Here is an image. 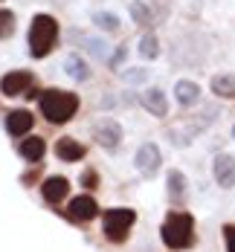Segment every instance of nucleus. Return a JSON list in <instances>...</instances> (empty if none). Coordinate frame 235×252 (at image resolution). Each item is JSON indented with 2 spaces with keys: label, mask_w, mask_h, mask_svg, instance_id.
<instances>
[{
  "label": "nucleus",
  "mask_w": 235,
  "mask_h": 252,
  "mask_svg": "<svg viewBox=\"0 0 235 252\" xmlns=\"http://www.w3.org/2000/svg\"><path fill=\"white\" fill-rule=\"evenodd\" d=\"M41 113H44V119L52 122V125H64V122H70L73 116H76L78 110V96L76 93H64V90H44L41 93Z\"/></svg>",
  "instance_id": "f257e3e1"
},
{
  "label": "nucleus",
  "mask_w": 235,
  "mask_h": 252,
  "mask_svg": "<svg viewBox=\"0 0 235 252\" xmlns=\"http://www.w3.org/2000/svg\"><path fill=\"white\" fill-rule=\"evenodd\" d=\"M160 235H163L166 247H171V250H189L192 241H195V220H192V215H186V212H168Z\"/></svg>",
  "instance_id": "f03ea898"
},
{
  "label": "nucleus",
  "mask_w": 235,
  "mask_h": 252,
  "mask_svg": "<svg viewBox=\"0 0 235 252\" xmlns=\"http://www.w3.org/2000/svg\"><path fill=\"white\" fill-rule=\"evenodd\" d=\"M58 41V24L52 15H35L32 24H29V52L35 58H44L50 55L52 47Z\"/></svg>",
  "instance_id": "7ed1b4c3"
},
{
  "label": "nucleus",
  "mask_w": 235,
  "mask_h": 252,
  "mask_svg": "<svg viewBox=\"0 0 235 252\" xmlns=\"http://www.w3.org/2000/svg\"><path fill=\"white\" fill-rule=\"evenodd\" d=\"M102 220H104L102 223L104 235H107L113 244H122V241L128 238L134 220H136V212H134V209H107Z\"/></svg>",
  "instance_id": "20e7f679"
},
{
  "label": "nucleus",
  "mask_w": 235,
  "mask_h": 252,
  "mask_svg": "<svg viewBox=\"0 0 235 252\" xmlns=\"http://www.w3.org/2000/svg\"><path fill=\"white\" fill-rule=\"evenodd\" d=\"M32 84H35V78H32V73H29V70H15V73H6V76L0 78V93L12 99V96H21V93H26Z\"/></svg>",
  "instance_id": "39448f33"
},
{
  "label": "nucleus",
  "mask_w": 235,
  "mask_h": 252,
  "mask_svg": "<svg viewBox=\"0 0 235 252\" xmlns=\"http://www.w3.org/2000/svg\"><path fill=\"white\" fill-rule=\"evenodd\" d=\"M93 139H96L102 148L113 151V148L122 142V127H119V122H113V119H102V122L93 125Z\"/></svg>",
  "instance_id": "423d86ee"
},
{
  "label": "nucleus",
  "mask_w": 235,
  "mask_h": 252,
  "mask_svg": "<svg viewBox=\"0 0 235 252\" xmlns=\"http://www.w3.org/2000/svg\"><path fill=\"white\" fill-rule=\"evenodd\" d=\"M134 162H136L139 174H145V177L157 174V168H160V162H163L160 148H157L154 142H145V145H139V151H136V157H134Z\"/></svg>",
  "instance_id": "0eeeda50"
},
{
  "label": "nucleus",
  "mask_w": 235,
  "mask_h": 252,
  "mask_svg": "<svg viewBox=\"0 0 235 252\" xmlns=\"http://www.w3.org/2000/svg\"><path fill=\"white\" fill-rule=\"evenodd\" d=\"M212 168H215V180H218L221 189H233L235 186V159H233V154H218Z\"/></svg>",
  "instance_id": "6e6552de"
},
{
  "label": "nucleus",
  "mask_w": 235,
  "mask_h": 252,
  "mask_svg": "<svg viewBox=\"0 0 235 252\" xmlns=\"http://www.w3.org/2000/svg\"><path fill=\"white\" fill-rule=\"evenodd\" d=\"M67 212H70L73 220H93L99 215V206H96V200L90 194H78V197L70 200V209Z\"/></svg>",
  "instance_id": "1a4fd4ad"
},
{
  "label": "nucleus",
  "mask_w": 235,
  "mask_h": 252,
  "mask_svg": "<svg viewBox=\"0 0 235 252\" xmlns=\"http://www.w3.org/2000/svg\"><path fill=\"white\" fill-rule=\"evenodd\" d=\"M41 194H44V200H50V203L64 200V197L70 194V183H67V177H47L44 186H41Z\"/></svg>",
  "instance_id": "9d476101"
},
{
  "label": "nucleus",
  "mask_w": 235,
  "mask_h": 252,
  "mask_svg": "<svg viewBox=\"0 0 235 252\" xmlns=\"http://www.w3.org/2000/svg\"><path fill=\"white\" fill-rule=\"evenodd\" d=\"M6 130H9V136H24L26 130H32V113L29 110H12L6 116Z\"/></svg>",
  "instance_id": "9b49d317"
},
{
  "label": "nucleus",
  "mask_w": 235,
  "mask_h": 252,
  "mask_svg": "<svg viewBox=\"0 0 235 252\" xmlns=\"http://www.w3.org/2000/svg\"><path fill=\"white\" fill-rule=\"evenodd\" d=\"M142 104H145V110L151 113V116H166L168 113V101L163 96V90H157V87H148L145 93H142Z\"/></svg>",
  "instance_id": "f8f14e48"
},
{
  "label": "nucleus",
  "mask_w": 235,
  "mask_h": 252,
  "mask_svg": "<svg viewBox=\"0 0 235 252\" xmlns=\"http://www.w3.org/2000/svg\"><path fill=\"white\" fill-rule=\"evenodd\" d=\"M55 154H58V159H64V162H78L87 151H84V145L76 142V139H58V142H55Z\"/></svg>",
  "instance_id": "ddd939ff"
},
{
  "label": "nucleus",
  "mask_w": 235,
  "mask_h": 252,
  "mask_svg": "<svg viewBox=\"0 0 235 252\" xmlns=\"http://www.w3.org/2000/svg\"><path fill=\"white\" fill-rule=\"evenodd\" d=\"M174 99L180 101L183 107H192V104H198V99H201V87L195 84V81H177L174 84Z\"/></svg>",
  "instance_id": "4468645a"
},
{
  "label": "nucleus",
  "mask_w": 235,
  "mask_h": 252,
  "mask_svg": "<svg viewBox=\"0 0 235 252\" xmlns=\"http://www.w3.org/2000/svg\"><path fill=\"white\" fill-rule=\"evenodd\" d=\"M18 154H21L24 159H29V162H38V159L47 154V142H44L41 136H29V139H24V142H21Z\"/></svg>",
  "instance_id": "2eb2a0df"
},
{
  "label": "nucleus",
  "mask_w": 235,
  "mask_h": 252,
  "mask_svg": "<svg viewBox=\"0 0 235 252\" xmlns=\"http://www.w3.org/2000/svg\"><path fill=\"white\" fill-rule=\"evenodd\" d=\"M212 93L221 99H235V76H230V73L215 76L212 78Z\"/></svg>",
  "instance_id": "dca6fc26"
},
{
  "label": "nucleus",
  "mask_w": 235,
  "mask_h": 252,
  "mask_svg": "<svg viewBox=\"0 0 235 252\" xmlns=\"http://www.w3.org/2000/svg\"><path fill=\"white\" fill-rule=\"evenodd\" d=\"M166 189H168V197H171L174 203L186 200V177H183V171H168Z\"/></svg>",
  "instance_id": "f3484780"
},
{
  "label": "nucleus",
  "mask_w": 235,
  "mask_h": 252,
  "mask_svg": "<svg viewBox=\"0 0 235 252\" xmlns=\"http://www.w3.org/2000/svg\"><path fill=\"white\" fill-rule=\"evenodd\" d=\"M64 70H67V76L73 78V81H87V78H90V67H87L78 55H70V58L64 61Z\"/></svg>",
  "instance_id": "a211bd4d"
},
{
  "label": "nucleus",
  "mask_w": 235,
  "mask_h": 252,
  "mask_svg": "<svg viewBox=\"0 0 235 252\" xmlns=\"http://www.w3.org/2000/svg\"><path fill=\"white\" fill-rule=\"evenodd\" d=\"M139 55H142L145 61H154L157 55H160V41H157V35H142V41H139Z\"/></svg>",
  "instance_id": "6ab92c4d"
},
{
  "label": "nucleus",
  "mask_w": 235,
  "mask_h": 252,
  "mask_svg": "<svg viewBox=\"0 0 235 252\" xmlns=\"http://www.w3.org/2000/svg\"><path fill=\"white\" fill-rule=\"evenodd\" d=\"M128 12L134 15V21H136L139 26H148V24H151V18H154V15H151V9H148L145 3H139V0H134V3H131Z\"/></svg>",
  "instance_id": "aec40b11"
},
{
  "label": "nucleus",
  "mask_w": 235,
  "mask_h": 252,
  "mask_svg": "<svg viewBox=\"0 0 235 252\" xmlns=\"http://www.w3.org/2000/svg\"><path fill=\"white\" fill-rule=\"evenodd\" d=\"M93 24L99 26V29H104V32H116L119 29V18L113 12H96L93 15Z\"/></svg>",
  "instance_id": "412c9836"
},
{
  "label": "nucleus",
  "mask_w": 235,
  "mask_h": 252,
  "mask_svg": "<svg viewBox=\"0 0 235 252\" xmlns=\"http://www.w3.org/2000/svg\"><path fill=\"white\" fill-rule=\"evenodd\" d=\"M15 32V15L9 9H0V41Z\"/></svg>",
  "instance_id": "4be33fe9"
},
{
  "label": "nucleus",
  "mask_w": 235,
  "mask_h": 252,
  "mask_svg": "<svg viewBox=\"0 0 235 252\" xmlns=\"http://www.w3.org/2000/svg\"><path fill=\"white\" fill-rule=\"evenodd\" d=\"M125 58H128V47H125V44H122V47H119V50L113 52V55H110V61H107V67H110V70H119V67H122V61H125Z\"/></svg>",
  "instance_id": "5701e85b"
},
{
  "label": "nucleus",
  "mask_w": 235,
  "mask_h": 252,
  "mask_svg": "<svg viewBox=\"0 0 235 252\" xmlns=\"http://www.w3.org/2000/svg\"><path fill=\"white\" fill-rule=\"evenodd\" d=\"M84 44L90 47V52H93L96 58H104V52H107V47L102 44V38H84Z\"/></svg>",
  "instance_id": "b1692460"
},
{
  "label": "nucleus",
  "mask_w": 235,
  "mask_h": 252,
  "mask_svg": "<svg viewBox=\"0 0 235 252\" xmlns=\"http://www.w3.org/2000/svg\"><path fill=\"white\" fill-rule=\"evenodd\" d=\"M125 81L128 84H142V81H148V73L145 70H128L125 73Z\"/></svg>",
  "instance_id": "393cba45"
},
{
  "label": "nucleus",
  "mask_w": 235,
  "mask_h": 252,
  "mask_svg": "<svg viewBox=\"0 0 235 252\" xmlns=\"http://www.w3.org/2000/svg\"><path fill=\"white\" fill-rule=\"evenodd\" d=\"M224 238H227V250L235 252V226H227V229H224Z\"/></svg>",
  "instance_id": "a878e982"
},
{
  "label": "nucleus",
  "mask_w": 235,
  "mask_h": 252,
  "mask_svg": "<svg viewBox=\"0 0 235 252\" xmlns=\"http://www.w3.org/2000/svg\"><path fill=\"white\" fill-rule=\"evenodd\" d=\"M81 180H84V186H87V189H96V186H99L96 171H84V177H81Z\"/></svg>",
  "instance_id": "bb28decb"
},
{
  "label": "nucleus",
  "mask_w": 235,
  "mask_h": 252,
  "mask_svg": "<svg viewBox=\"0 0 235 252\" xmlns=\"http://www.w3.org/2000/svg\"><path fill=\"white\" fill-rule=\"evenodd\" d=\"M233 136H235V127H233Z\"/></svg>",
  "instance_id": "cd10ccee"
}]
</instances>
